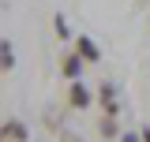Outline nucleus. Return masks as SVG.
I'll return each instance as SVG.
<instances>
[{
  "mask_svg": "<svg viewBox=\"0 0 150 142\" xmlns=\"http://www.w3.org/2000/svg\"><path fill=\"white\" fill-rule=\"evenodd\" d=\"M98 131H101V138H116V142H120V135H124V131L116 127V120H109V116L98 120Z\"/></svg>",
  "mask_w": 150,
  "mask_h": 142,
  "instance_id": "0eeeda50",
  "label": "nucleus"
},
{
  "mask_svg": "<svg viewBox=\"0 0 150 142\" xmlns=\"http://www.w3.org/2000/svg\"><path fill=\"white\" fill-rule=\"evenodd\" d=\"M98 101H101V112H105L109 120L120 116V93H116V82H101V86H98Z\"/></svg>",
  "mask_w": 150,
  "mask_h": 142,
  "instance_id": "f257e3e1",
  "label": "nucleus"
},
{
  "mask_svg": "<svg viewBox=\"0 0 150 142\" xmlns=\"http://www.w3.org/2000/svg\"><path fill=\"white\" fill-rule=\"evenodd\" d=\"M139 135H143V142H150V127H139Z\"/></svg>",
  "mask_w": 150,
  "mask_h": 142,
  "instance_id": "9b49d317",
  "label": "nucleus"
},
{
  "mask_svg": "<svg viewBox=\"0 0 150 142\" xmlns=\"http://www.w3.org/2000/svg\"><path fill=\"white\" fill-rule=\"evenodd\" d=\"M11 67H15V45L4 37V41H0V71L11 75Z\"/></svg>",
  "mask_w": 150,
  "mask_h": 142,
  "instance_id": "423d86ee",
  "label": "nucleus"
},
{
  "mask_svg": "<svg viewBox=\"0 0 150 142\" xmlns=\"http://www.w3.org/2000/svg\"><path fill=\"white\" fill-rule=\"evenodd\" d=\"M53 34L60 37V41H71V26H68V19L60 15V11L53 15Z\"/></svg>",
  "mask_w": 150,
  "mask_h": 142,
  "instance_id": "6e6552de",
  "label": "nucleus"
},
{
  "mask_svg": "<svg viewBox=\"0 0 150 142\" xmlns=\"http://www.w3.org/2000/svg\"><path fill=\"white\" fill-rule=\"evenodd\" d=\"M120 142H143V135H139V131H124V135H120Z\"/></svg>",
  "mask_w": 150,
  "mask_h": 142,
  "instance_id": "1a4fd4ad",
  "label": "nucleus"
},
{
  "mask_svg": "<svg viewBox=\"0 0 150 142\" xmlns=\"http://www.w3.org/2000/svg\"><path fill=\"white\" fill-rule=\"evenodd\" d=\"M0 138H4V142H30V131H26V124H23V120H4Z\"/></svg>",
  "mask_w": 150,
  "mask_h": 142,
  "instance_id": "20e7f679",
  "label": "nucleus"
},
{
  "mask_svg": "<svg viewBox=\"0 0 150 142\" xmlns=\"http://www.w3.org/2000/svg\"><path fill=\"white\" fill-rule=\"evenodd\" d=\"M90 90L83 86V82H68V105L71 108H90Z\"/></svg>",
  "mask_w": 150,
  "mask_h": 142,
  "instance_id": "39448f33",
  "label": "nucleus"
},
{
  "mask_svg": "<svg viewBox=\"0 0 150 142\" xmlns=\"http://www.w3.org/2000/svg\"><path fill=\"white\" fill-rule=\"evenodd\" d=\"M60 142H83L79 135H71V131H60Z\"/></svg>",
  "mask_w": 150,
  "mask_h": 142,
  "instance_id": "9d476101",
  "label": "nucleus"
},
{
  "mask_svg": "<svg viewBox=\"0 0 150 142\" xmlns=\"http://www.w3.org/2000/svg\"><path fill=\"white\" fill-rule=\"evenodd\" d=\"M75 53L83 56V64H98V60H101L98 41H94V37H86V34H79V37H75Z\"/></svg>",
  "mask_w": 150,
  "mask_h": 142,
  "instance_id": "7ed1b4c3",
  "label": "nucleus"
},
{
  "mask_svg": "<svg viewBox=\"0 0 150 142\" xmlns=\"http://www.w3.org/2000/svg\"><path fill=\"white\" fill-rule=\"evenodd\" d=\"M83 67H86V64H83V56L75 53H64L60 56V75H64V79H68V82H79V75H83Z\"/></svg>",
  "mask_w": 150,
  "mask_h": 142,
  "instance_id": "f03ea898",
  "label": "nucleus"
}]
</instances>
